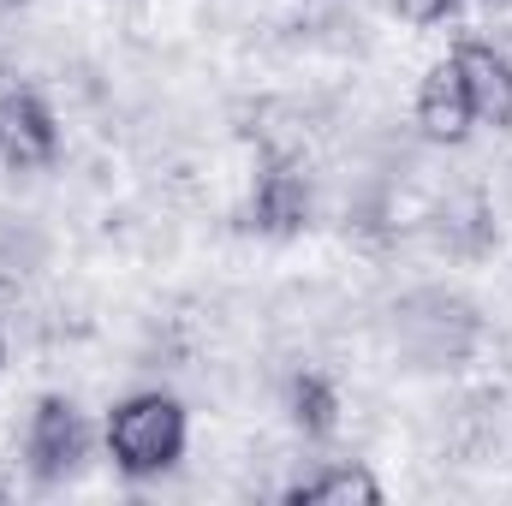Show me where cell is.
I'll use <instances>...</instances> for the list:
<instances>
[{"mask_svg":"<svg viewBox=\"0 0 512 506\" xmlns=\"http://www.w3.org/2000/svg\"><path fill=\"white\" fill-rule=\"evenodd\" d=\"M185 435H191L185 405L173 393H161V387L126 393L108 411V429H102L108 459H114L120 477H161V471H173L185 459Z\"/></svg>","mask_w":512,"mask_h":506,"instance_id":"6da1fadb","label":"cell"},{"mask_svg":"<svg viewBox=\"0 0 512 506\" xmlns=\"http://www.w3.org/2000/svg\"><path fill=\"white\" fill-rule=\"evenodd\" d=\"M90 459V423L66 393H42L24 423V465L36 483H66Z\"/></svg>","mask_w":512,"mask_h":506,"instance_id":"7a4b0ae2","label":"cell"},{"mask_svg":"<svg viewBox=\"0 0 512 506\" xmlns=\"http://www.w3.org/2000/svg\"><path fill=\"white\" fill-rule=\"evenodd\" d=\"M60 155V120L36 90H6L0 96V161L12 173H36Z\"/></svg>","mask_w":512,"mask_h":506,"instance_id":"3957f363","label":"cell"},{"mask_svg":"<svg viewBox=\"0 0 512 506\" xmlns=\"http://www.w3.org/2000/svg\"><path fill=\"white\" fill-rule=\"evenodd\" d=\"M453 66H459V84H465V102H471V120L477 126H512V60L489 42H459L453 48Z\"/></svg>","mask_w":512,"mask_h":506,"instance_id":"277c9868","label":"cell"},{"mask_svg":"<svg viewBox=\"0 0 512 506\" xmlns=\"http://www.w3.org/2000/svg\"><path fill=\"white\" fill-rule=\"evenodd\" d=\"M471 126H477V120H471L459 66H453V54H447V60H435V66L423 72V84H417V131H423L429 143H465Z\"/></svg>","mask_w":512,"mask_h":506,"instance_id":"5b68a950","label":"cell"},{"mask_svg":"<svg viewBox=\"0 0 512 506\" xmlns=\"http://www.w3.org/2000/svg\"><path fill=\"white\" fill-rule=\"evenodd\" d=\"M304 221H310V185H304V173L286 167V161L262 167L251 185V227H262V233H298Z\"/></svg>","mask_w":512,"mask_h":506,"instance_id":"8992f818","label":"cell"},{"mask_svg":"<svg viewBox=\"0 0 512 506\" xmlns=\"http://www.w3.org/2000/svg\"><path fill=\"white\" fill-rule=\"evenodd\" d=\"M286 501H298V506H376L382 501V483H376L364 465L346 459V465H322L316 477L292 483Z\"/></svg>","mask_w":512,"mask_h":506,"instance_id":"52a82bcc","label":"cell"},{"mask_svg":"<svg viewBox=\"0 0 512 506\" xmlns=\"http://www.w3.org/2000/svg\"><path fill=\"white\" fill-rule=\"evenodd\" d=\"M286 411H292V423L304 435H334L340 429V393H334V381L316 376V370L286 381Z\"/></svg>","mask_w":512,"mask_h":506,"instance_id":"ba28073f","label":"cell"},{"mask_svg":"<svg viewBox=\"0 0 512 506\" xmlns=\"http://www.w3.org/2000/svg\"><path fill=\"white\" fill-rule=\"evenodd\" d=\"M399 6V18H411V24H441L447 12H459L465 0H393Z\"/></svg>","mask_w":512,"mask_h":506,"instance_id":"9c48e42d","label":"cell"},{"mask_svg":"<svg viewBox=\"0 0 512 506\" xmlns=\"http://www.w3.org/2000/svg\"><path fill=\"white\" fill-rule=\"evenodd\" d=\"M18 6H24V0H0V18H6V12H18Z\"/></svg>","mask_w":512,"mask_h":506,"instance_id":"30bf717a","label":"cell"},{"mask_svg":"<svg viewBox=\"0 0 512 506\" xmlns=\"http://www.w3.org/2000/svg\"><path fill=\"white\" fill-rule=\"evenodd\" d=\"M483 6H512V0H483Z\"/></svg>","mask_w":512,"mask_h":506,"instance_id":"8fae6325","label":"cell"},{"mask_svg":"<svg viewBox=\"0 0 512 506\" xmlns=\"http://www.w3.org/2000/svg\"><path fill=\"white\" fill-rule=\"evenodd\" d=\"M0 358H6V334H0Z\"/></svg>","mask_w":512,"mask_h":506,"instance_id":"7c38bea8","label":"cell"}]
</instances>
